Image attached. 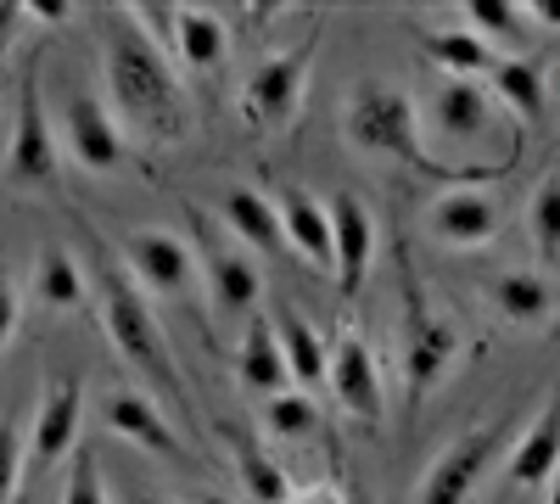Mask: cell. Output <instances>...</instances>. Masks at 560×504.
<instances>
[{
	"label": "cell",
	"instance_id": "33",
	"mask_svg": "<svg viewBox=\"0 0 560 504\" xmlns=\"http://www.w3.org/2000/svg\"><path fill=\"white\" fill-rule=\"evenodd\" d=\"M18 319H23V292L12 281V269H0V348L18 337Z\"/></svg>",
	"mask_w": 560,
	"mask_h": 504
},
{
	"label": "cell",
	"instance_id": "26",
	"mask_svg": "<svg viewBox=\"0 0 560 504\" xmlns=\"http://www.w3.org/2000/svg\"><path fill=\"white\" fill-rule=\"evenodd\" d=\"M420 45H427V57L443 68V79H477V73L493 68V45H482L471 28H438Z\"/></svg>",
	"mask_w": 560,
	"mask_h": 504
},
{
	"label": "cell",
	"instance_id": "21",
	"mask_svg": "<svg viewBox=\"0 0 560 504\" xmlns=\"http://www.w3.org/2000/svg\"><path fill=\"white\" fill-rule=\"evenodd\" d=\"M275 213H280V236L287 247H298L314 269H331V213H325L308 191L287 186L275 197Z\"/></svg>",
	"mask_w": 560,
	"mask_h": 504
},
{
	"label": "cell",
	"instance_id": "15",
	"mask_svg": "<svg viewBox=\"0 0 560 504\" xmlns=\"http://www.w3.org/2000/svg\"><path fill=\"white\" fill-rule=\"evenodd\" d=\"M102 421H107V432H118L124 443L152 448V454H163V460H174V454H179L174 421H168L140 387H113V392H102Z\"/></svg>",
	"mask_w": 560,
	"mask_h": 504
},
{
	"label": "cell",
	"instance_id": "16",
	"mask_svg": "<svg viewBox=\"0 0 560 504\" xmlns=\"http://www.w3.org/2000/svg\"><path fill=\"white\" fill-rule=\"evenodd\" d=\"M79 421H84V392L73 376L51 382L39 392V409H34V432H28V454H34V466H57L62 454L73 448L79 437Z\"/></svg>",
	"mask_w": 560,
	"mask_h": 504
},
{
	"label": "cell",
	"instance_id": "19",
	"mask_svg": "<svg viewBox=\"0 0 560 504\" xmlns=\"http://www.w3.org/2000/svg\"><path fill=\"white\" fill-rule=\"evenodd\" d=\"M488 303L493 314L504 319V326L516 331H544L555 319V286L544 281L538 269H504L488 281Z\"/></svg>",
	"mask_w": 560,
	"mask_h": 504
},
{
	"label": "cell",
	"instance_id": "2",
	"mask_svg": "<svg viewBox=\"0 0 560 504\" xmlns=\"http://www.w3.org/2000/svg\"><path fill=\"white\" fill-rule=\"evenodd\" d=\"M90 292H96L107 342L135 371L140 392H147L158 409H179V421H191V392H185V382H179V364L168 353V337L158 326V314H152L147 292L129 281V269L118 263V253L102 236H90Z\"/></svg>",
	"mask_w": 560,
	"mask_h": 504
},
{
	"label": "cell",
	"instance_id": "38",
	"mask_svg": "<svg viewBox=\"0 0 560 504\" xmlns=\"http://www.w3.org/2000/svg\"><path fill=\"white\" fill-rule=\"evenodd\" d=\"M129 504H174V499H163V493H129Z\"/></svg>",
	"mask_w": 560,
	"mask_h": 504
},
{
	"label": "cell",
	"instance_id": "39",
	"mask_svg": "<svg viewBox=\"0 0 560 504\" xmlns=\"http://www.w3.org/2000/svg\"><path fill=\"white\" fill-rule=\"evenodd\" d=\"M544 504H560V466H555V477H549V499Z\"/></svg>",
	"mask_w": 560,
	"mask_h": 504
},
{
	"label": "cell",
	"instance_id": "13",
	"mask_svg": "<svg viewBox=\"0 0 560 504\" xmlns=\"http://www.w3.org/2000/svg\"><path fill=\"white\" fill-rule=\"evenodd\" d=\"M427 124L432 134H443L448 146H477L488 134H499L493 124V102L477 79H443L427 102Z\"/></svg>",
	"mask_w": 560,
	"mask_h": 504
},
{
	"label": "cell",
	"instance_id": "9",
	"mask_svg": "<svg viewBox=\"0 0 560 504\" xmlns=\"http://www.w3.org/2000/svg\"><path fill=\"white\" fill-rule=\"evenodd\" d=\"M118 263L129 269V281L140 292H158V297H185L202 274H197V253L185 247L168 231H135L118 242Z\"/></svg>",
	"mask_w": 560,
	"mask_h": 504
},
{
	"label": "cell",
	"instance_id": "35",
	"mask_svg": "<svg viewBox=\"0 0 560 504\" xmlns=\"http://www.w3.org/2000/svg\"><path fill=\"white\" fill-rule=\"evenodd\" d=\"M73 12L62 7V0H34V7H23V23H45V28H57V23H68Z\"/></svg>",
	"mask_w": 560,
	"mask_h": 504
},
{
	"label": "cell",
	"instance_id": "28",
	"mask_svg": "<svg viewBox=\"0 0 560 504\" xmlns=\"http://www.w3.org/2000/svg\"><path fill=\"white\" fill-rule=\"evenodd\" d=\"M264 426H269V437H287V443L319 432V403H314V392H292V387L275 392V398L264 403Z\"/></svg>",
	"mask_w": 560,
	"mask_h": 504
},
{
	"label": "cell",
	"instance_id": "34",
	"mask_svg": "<svg viewBox=\"0 0 560 504\" xmlns=\"http://www.w3.org/2000/svg\"><path fill=\"white\" fill-rule=\"evenodd\" d=\"M287 504H364V499L342 482H308V488H292Z\"/></svg>",
	"mask_w": 560,
	"mask_h": 504
},
{
	"label": "cell",
	"instance_id": "6",
	"mask_svg": "<svg viewBox=\"0 0 560 504\" xmlns=\"http://www.w3.org/2000/svg\"><path fill=\"white\" fill-rule=\"evenodd\" d=\"M314 45H319V28L308 39H298L292 51H275L253 68V79L242 84V118L264 134H280L298 124V107H303V79L314 68Z\"/></svg>",
	"mask_w": 560,
	"mask_h": 504
},
{
	"label": "cell",
	"instance_id": "14",
	"mask_svg": "<svg viewBox=\"0 0 560 504\" xmlns=\"http://www.w3.org/2000/svg\"><path fill=\"white\" fill-rule=\"evenodd\" d=\"M325 213H331V274L353 297L370 274V258H376V224H370V208L353 191H337Z\"/></svg>",
	"mask_w": 560,
	"mask_h": 504
},
{
	"label": "cell",
	"instance_id": "12",
	"mask_svg": "<svg viewBox=\"0 0 560 504\" xmlns=\"http://www.w3.org/2000/svg\"><path fill=\"white\" fill-rule=\"evenodd\" d=\"M493 448H499V437H493L488 426L454 437L438 460H432V471H427V482H420L415 504H471L477 482H482L488 466H493Z\"/></svg>",
	"mask_w": 560,
	"mask_h": 504
},
{
	"label": "cell",
	"instance_id": "40",
	"mask_svg": "<svg viewBox=\"0 0 560 504\" xmlns=\"http://www.w3.org/2000/svg\"><path fill=\"white\" fill-rule=\"evenodd\" d=\"M202 504H219V499H202Z\"/></svg>",
	"mask_w": 560,
	"mask_h": 504
},
{
	"label": "cell",
	"instance_id": "27",
	"mask_svg": "<svg viewBox=\"0 0 560 504\" xmlns=\"http://www.w3.org/2000/svg\"><path fill=\"white\" fill-rule=\"evenodd\" d=\"M230 448H236V471H242V482H247V493L258 499V504H287L292 499V482H287V471H280L269 454L258 448V443H247V437H230Z\"/></svg>",
	"mask_w": 560,
	"mask_h": 504
},
{
	"label": "cell",
	"instance_id": "37",
	"mask_svg": "<svg viewBox=\"0 0 560 504\" xmlns=\"http://www.w3.org/2000/svg\"><path fill=\"white\" fill-rule=\"evenodd\" d=\"M522 17H533L538 28H560V0H533Z\"/></svg>",
	"mask_w": 560,
	"mask_h": 504
},
{
	"label": "cell",
	"instance_id": "4",
	"mask_svg": "<svg viewBox=\"0 0 560 504\" xmlns=\"http://www.w3.org/2000/svg\"><path fill=\"white\" fill-rule=\"evenodd\" d=\"M129 12L174 57L179 73L213 79L230 62V28L219 12H208V7H129Z\"/></svg>",
	"mask_w": 560,
	"mask_h": 504
},
{
	"label": "cell",
	"instance_id": "7",
	"mask_svg": "<svg viewBox=\"0 0 560 504\" xmlns=\"http://www.w3.org/2000/svg\"><path fill=\"white\" fill-rule=\"evenodd\" d=\"M398 364H404V392L409 403H427V392L454 371L459 359V331L454 319H443L427 297L409 286V308H404V326H398Z\"/></svg>",
	"mask_w": 560,
	"mask_h": 504
},
{
	"label": "cell",
	"instance_id": "29",
	"mask_svg": "<svg viewBox=\"0 0 560 504\" xmlns=\"http://www.w3.org/2000/svg\"><path fill=\"white\" fill-rule=\"evenodd\" d=\"M527 236L544 263H560V179H544L527 202Z\"/></svg>",
	"mask_w": 560,
	"mask_h": 504
},
{
	"label": "cell",
	"instance_id": "30",
	"mask_svg": "<svg viewBox=\"0 0 560 504\" xmlns=\"http://www.w3.org/2000/svg\"><path fill=\"white\" fill-rule=\"evenodd\" d=\"M465 23H471V34L488 45V39H499V45H516L522 39V7L516 0H471L465 7Z\"/></svg>",
	"mask_w": 560,
	"mask_h": 504
},
{
	"label": "cell",
	"instance_id": "20",
	"mask_svg": "<svg viewBox=\"0 0 560 504\" xmlns=\"http://www.w3.org/2000/svg\"><path fill=\"white\" fill-rule=\"evenodd\" d=\"M236 371H242V387L247 392H287L292 387V371H287V353L275 342V319L269 314H253L247 331H242V348H236Z\"/></svg>",
	"mask_w": 560,
	"mask_h": 504
},
{
	"label": "cell",
	"instance_id": "23",
	"mask_svg": "<svg viewBox=\"0 0 560 504\" xmlns=\"http://www.w3.org/2000/svg\"><path fill=\"white\" fill-rule=\"evenodd\" d=\"M34 297L57 314H73V308L90 303V281H84V269L68 247H45L34 258Z\"/></svg>",
	"mask_w": 560,
	"mask_h": 504
},
{
	"label": "cell",
	"instance_id": "18",
	"mask_svg": "<svg viewBox=\"0 0 560 504\" xmlns=\"http://www.w3.org/2000/svg\"><path fill=\"white\" fill-rule=\"evenodd\" d=\"M560 466V387L549 392V403L538 409V421L522 432V443L504 460V482L510 488H544Z\"/></svg>",
	"mask_w": 560,
	"mask_h": 504
},
{
	"label": "cell",
	"instance_id": "3",
	"mask_svg": "<svg viewBox=\"0 0 560 504\" xmlns=\"http://www.w3.org/2000/svg\"><path fill=\"white\" fill-rule=\"evenodd\" d=\"M342 134L364 157H393L409 168H427L443 179H482V168H443L427 157V134H420V107L404 84L393 79H359L342 102Z\"/></svg>",
	"mask_w": 560,
	"mask_h": 504
},
{
	"label": "cell",
	"instance_id": "24",
	"mask_svg": "<svg viewBox=\"0 0 560 504\" xmlns=\"http://www.w3.org/2000/svg\"><path fill=\"white\" fill-rule=\"evenodd\" d=\"M488 90H493V102H504L522 124L544 118V68L538 62H527V57H493Z\"/></svg>",
	"mask_w": 560,
	"mask_h": 504
},
{
	"label": "cell",
	"instance_id": "32",
	"mask_svg": "<svg viewBox=\"0 0 560 504\" xmlns=\"http://www.w3.org/2000/svg\"><path fill=\"white\" fill-rule=\"evenodd\" d=\"M62 504H107V488H102V466H96V454H90V448H79V454H73V471H68Z\"/></svg>",
	"mask_w": 560,
	"mask_h": 504
},
{
	"label": "cell",
	"instance_id": "11",
	"mask_svg": "<svg viewBox=\"0 0 560 504\" xmlns=\"http://www.w3.org/2000/svg\"><path fill=\"white\" fill-rule=\"evenodd\" d=\"M325 387H331V398L348 409L353 421L382 426V371H376L370 342L353 326L331 342V359H325Z\"/></svg>",
	"mask_w": 560,
	"mask_h": 504
},
{
	"label": "cell",
	"instance_id": "36",
	"mask_svg": "<svg viewBox=\"0 0 560 504\" xmlns=\"http://www.w3.org/2000/svg\"><path fill=\"white\" fill-rule=\"evenodd\" d=\"M18 28H23V7H18V0H0V57L12 51Z\"/></svg>",
	"mask_w": 560,
	"mask_h": 504
},
{
	"label": "cell",
	"instance_id": "5",
	"mask_svg": "<svg viewBox=\"0 0 560 504\" xmlns=\"http://www.w3.org/2000/svg\"><path fill=\"white\" fill-rule=\"evenodd\" d=\"M185 219L197 224V274H202V292H208L213 319H224V326H230V319H253L258 292H264L253 258L242 247H230L197 202H185Z\"/></svg>",
	"mask_w": 560,
	"mask_h": 504
},
{
	"label": "cell",
	"instance_id": "17",
	"mask_svg": "<svg viewBox=\"0 0 560 504\" xmlns=\"http://www.w3.org/2000/svg\"><path fill=\"white\" fill-rule=\"evenodd\" d=\"M432 231L448 247L477 253V247H488L499 236V202L488 191H477V186H459V191H448V197L432 202Z\"/></svg>",
	"mask_w": 560,
	"mask_h": 504
},
{
	"label": "cell",
	"instance_id": "10",
	"mask_svg": "<svg viewBox=\"0 0 560 504\" xmlns=\"http://www.w3.org/2000/svg\"><path fill=\"white\" fill-rule=\"evenodd\" d=\"M57 141H62V152H68L79 168H90V174H118V168L129 163L124 129H118V118L107 113V102H96V96H68Z\"/></svg>",
	"mask_w": 560,
	"mask_h": 504
},
{
	"label": "cell",
	"instance_id": "31",
	"mask_svg": "<svg viewBox=\"0 0 560 504\" xmlns=\"http://www.w3.org/2000/svg\"><path fill=\"white\" fill-rule=\"evenodd\" d=\"M23 454H28V443H23L18 421H0V504H12L23 488Z\"/></svg>",
	"mask_w": 560,
	"mask_h": 504
},
{
	"label": "cell",
	"instance_id": "8",
	"mask_svg": "<svg viewBox=\"0 0 560 504\" xmlns=\"http://www.w3.org/2000/svg\"><path fill=\"white\" fill-rule=\"evenodd\" d=\"M7 179L28 191H57L62 186V141L39 102V73L18 90V118H12V146H7Z\"/></svg>",
	"mask_w": 560,
	"mask_h": 504
},
{
	"label": "cell",
	"instance_id": "1",
	"mask_svg": "<svg viewBox=\"0 0 560 504\" xmlns=\"http://www.w3.org/2000/svg\"><path fill=\"white\" fill-rule=\"evenodd\" d=\"M102 79H107V113L124 134H140L152 146H174L191 134V90L174 57L135 23L129 7L102 17Z\"/></svg>",
	"mask_w": 560,
	"mask_h": 504
},
{
	"label": "cell",
	"instance_id": "25",
	"mask_svg": "<svg viewBox=\"0 0 560 504\" xmlns=\"http://www.w3.org/2000/svg\"><path fill=\"white\" fill-rule=\"evenodd\" d=\"M275 342H280V353H287L292 382H303L308 392L325 387V359H331V348L314 337V326H303L298 308H280V314H275Z\"/></svg>",
	"mask_w": 560,
	"mask_h": 504
},
{
	"label": "cell",
	"instance_id": "22",
	"mask_svg": "<svg viewBox=\"0 0 560 504\" xmlns=\"http://www.w3.org/2000/svg\"><path fill=\"white\" fill-rule=\"evenodd\" d=\"M219 219H224V231L236 242H247L253 253H280V247H287L275 202L264 191H253V186H230L224 202H219Z\"/></svg>",
	"mask_w": 560,
	"mask_h": 504
}]
</instances>
